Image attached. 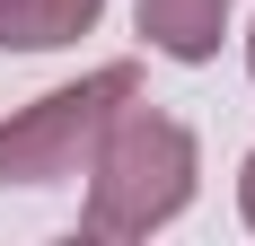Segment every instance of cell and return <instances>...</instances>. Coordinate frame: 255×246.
I'll return each instance as SVG.
<instances>
[{
	"instance_id": "3957f363",
	"label": "cell",
	"mask_w": 255,
	"mask_h": 246,
	"mask_svg": "<svg viewBox=\"0 0 255 246\" xmlns=\"http://www.w3.org/2000/svg\"><path fill=\"white\" fill-rule=\"evenodd\" d=\"M132 26H141V44H150L158 62L203 71V62H220V44H229L238 0H132Z\"/></svg>"
},
{
	"instance_id": "6da1fadb",
	"label": "cell",
	"mask_w": 255,
	"mask_h": 246,
	"mask_svg": "<svg viewBox=\"0 0 255 246\" xmlns=\"http://www.w3.org/2000/svg\"><path fill=\"white\" fill-rule=\"evenodd\" d=\"M203 194V141L194 123H176L167 106L132 97L115 106V123L97 132L88 167H79V229L106 246H141L158 229H176Z\"/></svg>"
},
{
	"instance_id": "8992f818",
	"label": "cell",
	"mask_w": 255,
	"mask_h": 246,
	"mask_svg": "<svg viewBox=\"0 0 255 246\" xmlns=\"http://www.w3.org/2000/svg\"><path fill=\"white\" fill-rule=\"evenodd\" d=\"M247 79H255V18H247Z\"/></svg>"
},
{
	"instance_id": "7a4b0ae2",
	"label": "cell",
	"mask_w": 255,
	"mask_h": 246,
	"mask_svg": "<svg viewBox=\"0 0 255 246\" xmlns=\"http://www.w3.org/2000/svg\"><path fill=\"white\" fill-rule=\"evenodd\" d=\"M132 97H141V62H97L44 97L9 106L0 115V194L9 185H71L88 167L97 132L115 123V106H132Z\"/></svg>"
},
{
	"instance_id": "5b68a950",
	"label": "cell",
	"mask_w": 255,
	"mask_h": 246,
	"mask_svg": "<svg viewBox=\"0 0 255 246\" xmlns=\"http://www.w3.org/2000/svg\"><path fill=\"white\" fill-rule=\"evenodd\" d=\"M238 220H247V238H255V149L238 158Z\"/></svg>"
},
{
	"instance_id": "277c9868",
	"label": "cell",
	"mask_w": 255,
	"mask_h": 246,
	"mask_svg": "<svg viewBox=\"0 0 255 246\" xmlns=\"http://www.w3.org/2000/svg\"><path fill=\"white\" fill-rule=\"evenodd\" d=\"M106 0H0V53H62L97 35Z\"/></svg>"
}]
</instances>
